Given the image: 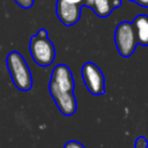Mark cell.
I'll use <instances>...</instances> for the list:
<instances>
[{
  "mask_svg": "<svg viewBox=\"0 0 148 148\" xmlns=\"http://www.w3.org/2000/svg\"><path fill=\"white\" fill-rule=\"evenodd\" d=\"M64 148H84V146L79 142V141H75V140H69L65 143Z\"/></svg>",
  "mask_w": 148,
  "mask_h": 148,
  "instance_id": "30bf717a",
  "label": "cell"
},
{
  "mask_svg": "<svg viewBox=\"0 0 148 148\" xmlns=\"http://www.w3.org/2000/svg\"><path fill=\"white\" fill-rule=\"evenodd\" d=\"M132 24L135 30L138 43L143 46H148V16L145 14L138 15L133 20Z\"/></svg>",
  "mask_w": 148,
  "mask_h": 148,
  "instance_id": "52a82bcc",
  "label": "cell"
},
{
  "mask_svg": "<svg viewBox=\"0 0 148 148\" xmlns=\"http://www.w3.org/2000/svg\"><path fill=\"white\" fill-rule=\"evenodd\" d=\"M29 51L34 61L40 67H49L56 59L54 45L49 39L45 29L38 30V32L30 38Z\"/></svg>",
  "mask_w": 148,
  "mask_h": 148,
  "instance_id": "3957f363",
  "label": "cell"
},
{
  "mask_svg": "<svg viewBox=\"0 0 148 148\" xmlns=\"http://www.w3.org/2000/svg\"><path fill=\"white\" fill-rule=\"evenodd\" d=\"M74 88L75 84L71 68L65 64L57 65L51 73L49 91L54 99L58 110L67 117L73 116L77 109Z\"/></svg>",
  "mask_w": 148,
  "mask_h": 148,
  "instance_id": "6da1fadb",
  "label": "cell"
},
{
  "mask_svg": "<svg viewBox=\"0 0 148 148\" xmlns=\"http://www.w3.org/2000/svg\"><path fill=\"white\" fill-rule=\"evenodd\" d=\"M135 148H148V140L146 136H139L136 140H135V145H134Z\"/></svg>",
  "mask_w": 148,
  "mask_h": 148,
  "instance_id": "9c48e42d",
  "label": "cell"
},
{
  "mask_svg": "<svg viewBox=\"0 0 148 148\" xmlns=\"http://www.w3.org/2000/svg\"><path fill=\"white\" fill-rule=\"evenodd\" d=\"M120 6V0H94L92 8L101 17H106L111 14L113 8Z\"/></svg>",
  "mask_w": 148,
  "mask_h": 148,
  "instance_id": "ba28073f",
  "label": "cell"
},
{
  "mask_svg": "<svg viewBox=\"0 0 148 148\" xmlns=\"http://www.w3.org/2000/svg\"><path fill=\"white\" fill-rule=\"evenodd\" d=\"M57 16L65 25H73L81 16V8L79 5L71 3L66 0H58Z\"/></svg>",
  "mask_w": 148,
  "mask_h": 148,
  "instance_id": "8992f818",
  "label": "cell"
},
{
  "mask_svg": "<svg viewBox=\"0 0 148 148\" xmlns=\"http://www.w3.org/2000/svg\"><path fill=\"white\" fill-rule=\"evenodd\" d=\"M15 1L22 8H30L34 3V0H15Z\"/></svg>",
  "mask_w": 148,
  "mask_h": 148,
  "instance_id": "8fae6325",
  "label": "cell"
},
{
  "mask_svg": "<svg viewBox=\"0 0 148 148\" xmlns=\"http://www.w3.org/2000/svg\"><path fill=\"white\" fill-rule=\"evenodd\" d=\"M82 80L91 95L99 96L105 92V77L97 65L87 61L82 66Z\"/></svg>",
  "mask_w": 148,
  "mask_h": 148,
  "instance_id": "5b68a950",
  "label": "cell"
},
{
  "mask_svg": "<svg viewBox=\"0 0 148 148\" xmlns=\"http://www.w3.org/2000/svg\"><path fill=\"white\" fill-rule=\"evenodd\" d=\"M66 1H68V2H71V3H75V5H82L83 3V1L84 0H66Z\"/></svg>",
  "mask_w": 148,
  "mask_h": 148,
  "instance_id": "4fadbf2b",
  "label": "cell"
},
{
  "mask_svg": "<svg viewBox=\"0 0 148 148\" xmlns=\"http://www.w3.org/2000/svg\"><path fill=\"white\" fill-rule=\"evenodd\" d=\"M135 3H138L141 7H148V0H131Z\"/></svg>",
  "mask_w": 148,
  "mask_h": 148,
  "instance_id": "7c38bea8",
  "label": "cell"
},
{
  "mask_svg": "<svg viewBox=\"0 0 148 148\" xmlns=\"http://www.w3.org/2000/svg\"><path fill=\"white\" fill-rule=\"evenodd\" d=\"M84 2H86L88 6H92V2H94V0H84Z\"/></svg>",
  "mask_w": 148,
  "mask_h": 148,
  "instance_id": "5bb4252c",
  "label": "cell"
},
{
  "mask_svg": "<svg viewBox=\"0 0 148 148\" xmlns=\"http://www.w3.org/2000/svg\"><path fill=\"white\" fill-rule=\"evenodd\" d=\"M6 62L14 86L21 91H29L32 87L34 80L23 56L17 51H12L8 53Z\"/></svg>",
  "mask_w": 148,
  "mask_h": 148,
  "instance_id": "7a4b0ae2",
  "label": "cell"
},
{
  "mask_svg": "<svg viewBox=\"0 0 148 148\" xmlns=\"http://www.w3.org/2000/svg\"><path fill=\"white\" fill-rule=\"evenodd\" d=\"M114 43L121 57L128 58L132 56L139 44L132 22L124 21L117 25L114 30Z\"/></svg>",
  "mask_w": 148,
  "mask_h": 148,
  "instance_id": "277c9868",
  "label": "cell"
}]
</instances>
